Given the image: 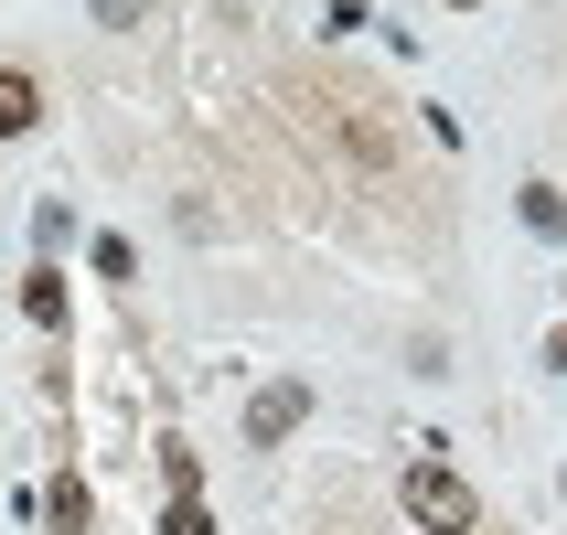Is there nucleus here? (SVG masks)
<instances>
[{"instance_id": "1", "label": "nucleus", "mask_w": 567, "mask_h": 535, "mask_svg": "<svg viewBox=\"0 0 567 535\" xmlns=\"http://www.w3.org/2000/svg\"><path fill=\"white\" fill-rule=\"evenodd\" d=\"M396 493H408V514H417L429 535H482V493H472L461 472H450V461H417V472L396 482Z\"/></svg>"}, {"instance_id": "2", "label": "nucleus", "mask_w": 567, "mask_h": 535, "mask_svg": "<svg viewBox=\"0 0 567 535\" xmlns=\"http://www.w3.org/2000/svg\"><path fill=\"white\" fill-rule=\"evenodd\" d=\"M300 418H311V385H268V397L247 408V440H257V450H279Z\"/></svg>"}, {"instance_id": "3", "label": "nucleus", "mask_w": 567, "mask_h": 535, "mask_svg": "<svg viewBox=\"0 0 567 535\" xmlns=\"http://www.w3.org/2000/svg\"><path fill=\"white\" fill-rule=\"evenodd\" d=\"M43 525H54V535H75V525H86V482H75V472H54V482H43Z\"/></svg>"}, {"instance_id": "4", "label": "nucleus", "mask_w": 567, "mask_h": 535, "mask_svg": "<svg viewBox=\"0 0 567 535\" xmlns=\"http://www.w3.org/2000/svg\"><path fill=\"white\" fill-rule=\"evenodd\" d=\"M32 119H43V96H32V75H0V140H22Z\"/></svg>"}, {"instance_id": "5", "label": "nucleus", "mask_w": 567, "mask_h": 535, "mask_svg": "<svg viewBox=\"0 0 567 535\" xmlns=\"http://www.w3.org/2000/svg\"><path fill=\"white\" fill-rule=\"evenodd\" d=\"M161 535H215V514H204V493H172V514H161Z\"/></svg>"}, {"instance_id": "6", "label": "nucleus", "mask_w": 567, "mask_h": 535, "mask_svg": "<svg viewBox=\"0 0 567 535\" xmlns=\"http://www.w3.org/2000/svg\"><path fill=\"white\" fill-rule=\"evenodd\" d=\"M96 22H118V32H128V22H140V0H96Z\"/></svg>"}, {"instance_id": "7", "label": "nucleus", "mask_w": 567, "mask_h": 535, "mask_svg": "<svg viewBox=\"0 0 567 535\" xmlns=\"http://www.w3.org/2000/svg\"><path fill=\"white\" fill-rule=\"evenodd\" d=\"M461 11H472V0H461Z\"/></svg>"}]
</instances>
